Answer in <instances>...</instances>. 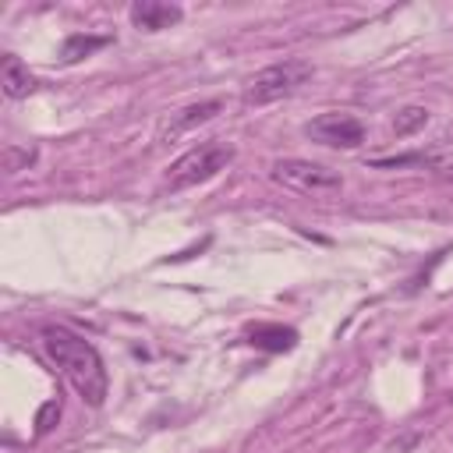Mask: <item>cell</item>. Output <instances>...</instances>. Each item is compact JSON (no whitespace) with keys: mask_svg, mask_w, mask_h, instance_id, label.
<instances>
[{"mask_svg":"<svg viewBox=\"0 0 453 453\" xmlns=\"http://www.w3.org/2000/svg\"><path fill=\"white\" fill-rule=\"evenodd\" d=\"M110 42H113V35H88V32H71V35L64 39V46H60V60H64V64H78L81 57H88V53H96V50L110 46Z\"/></svg>","mask_w":453,"mask_h":453,"instance_id":"8fae6325","label":"cell"},{"mask_svg":"<svg viewBox=\"0 0 453 453\" xmlns=\"http://www.w3.org/2000/svg\"><path fill=\"white\" fill-rule=\"evenodd\" d=\"M57 418H60V400H46L35 414V435H46L57 425Z\"/></svg>","mask_w":453,"mask_h":453,"instance_id":"5bb4252c","label":"cell"},{"mask_svg":"<svg viewBox=\"0 0 453 453\" xmlns=\"http://www.w3.org/2000/svg\"><path fill=\"white\" fill-rule=\"evenodd\" d=\"M0 85H4L7 99H25L35 92V78L28 74V67L14 53H4V60H0Z\"/></svg>","mask_w":453,"mask_h":453,"instance_id":"30bf717a","label":"cell"},{"mask_svg":"<svg viewBox=\"0 0 453 453\" xmlns=\"http://www.w3.org/2000/svg\"><path fill=\"white\" fill-rule=\"evenodd\" d=\"M304 134L329 149H357L365 142V124L350 113H319L304 124Z\"/></svg>","mask_w":453,"mask_h":453,"instance_id":"5b68a950","label":"cell"},{"mask_svg":"<svg viewBox=\"0 0 453 453\" xmlns=\"http://www.w3.org/2000/svg\"><path fill=\"white\" fill-rule=\"evenodd\" d=\"M32 163H35V149H18V145H7V149H4V170H7V173L28 170Z\"/></svg>","mask_w":453,"mask_h":453,"instance_id":"4fadbf2b","label":"cell"},{"mask_svg":"<svg viewBox=\"0 0 453 453\" xmlns=\"http://www.w3.org/2000/svg\"><path fill=\"white\" fill-rule=\"evenodd\" d=\"M39 343H42L46 357L60 368V375L74 386V393L88 407H103L110 379H106V365H103L99 350L85 336H78V333H71L64 326H42L39 329Z\"/></svg>","mask_w":453,"mask_h":453,"instance_id":"6da1fadb","label":"cell"},{"mask_svg":"<svg viewBox=\"0 0 453 453\" xmlns=\"http://www.w3.org/2000/svg\"><path fill=\"white\" fill-rule=\"evenodd\" d=\"M269 177L283 188H294L301 195H333L343 188V177L322 163H311V159H276Z\"/></svg>","mask_w":453,"mask_h":453,"instance_id":"277c9868","label":"cell"},{"mask_svg":"<svg viewBox=\"0 0 453 453\" xmlns=\"http://www.w3.org/2000/svg\"><path fill=\"white\" fill-rule=\"evenodd\" d=\"M248 343L265 354H287L297 347V329H290L283 322H255L248 329Z\"/></svg>","mask_w":453,"mask_h":453,"instance_id":"9c48e42d","label":"cell"},{"mask_svg":"<svg viewBox=\"0 0 453 453\" xmlns=\"http://www.w3.org/2000/svg\"><path fill=\"white\" fill-rule=\"evenodd\" d=\"M308 78H311V64L290 57V60H280V64H269V67L255 71V74L248 78L241 99H244L248 106H269V103L287 99L290 92H297Z\"/></svg>","mask_w":453,"mask_h":453,"instance_id":"3957f363","label":"cell"},{"mask_svg":"<svg viewBox=\"0 0 453 453\" xmlns=\"http://www.w3.org/2000/svg\"><path fill=\"white\" fill-rule=\"evenodd\" d=\"M184 11L177 4H163V0H138L131 4V25L142 28V32H163V28H173L180 25Z\"/></svg>","mask_w":453,"mask_h":453,"instance_id":"8992f818","label":"cell"},{"mask_svg":"<svg viewBox=\"0 0 453 453\" xmlns=\"http://www.w3.org/2000/svg\"><path fill=\"white\" fill-rule=\"evenodd\" d=\"M425 124H428V110H425V106H403V110H396V117H393V134H396V138H407V134L421 131Z\"/></svg>","mask_w":453,"mask_h":453,"instance_id":"7c38bea8","label":"cell"},{"mask_svg":"<svg viewBox=\"0 0 453 453\" xmlns=\"http://www.w3.org/2000/svg\"><path fill=\"white\" fill-rule=\"evenodd\" d=\"M372 166L379 170H396V166H421L435 177L453 180V152H407V156H379L372 159Z\"/></svg>","mask_w":453,"mask_h":453,"instance_id":"52a82bcc","label":"cell"},{"mask_svg":"<svg viewBox=\"0 0 453 453\" xmlns=\"http://www.w3.org/2000/svg\"><path fill=\"white\" fill-rule=\"evenodd\" d=\"M234 156H237V149H234L230 142H219V138L202 142V145L188 149L180 159L170 163V177H166V184H170V191L198 188V184L212 180L219 170H226V166L234 163Z\"/></svg>","mask_w":453,"mask_h":453,"instance_id":"7a4b0ae2","label":"cell"},{"mask_svg":"<svg viewBox=\"0 0 453 453\" xmlns=\"http://www.w3.org/2000/svg\"><path fill=\"white\" fill-rule=\"evenodd\" d=\"M219 110H223V103H219V99H202V103H191V106L177 110V113L159 127V142H166V138L173 142L177 134H184V131H191V127H198V124L212 120Z\"/></svg>","mask_w":453,"mask_h":453,"instance_id":"ba28073f","label":"cell"}]
</instances>
